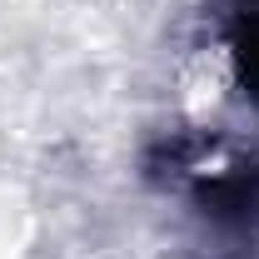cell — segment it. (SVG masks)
Wrapping results in <instances>:
<instances>
[{"label": "cell", "instance_id": "cell-1", "mask_svg": "<svg viewBox=\"0 0 259 259\" xmlns=\"http://www.w3.org/2000/svg\"><path fill=\"white\" fill-rule=\"evenodd\" d=\"M239 15H244V30H259V0H239Z\"/></svg>", "mask_w": 259, "mask_h": 259}]
</instances>
